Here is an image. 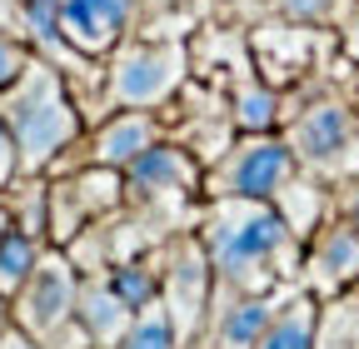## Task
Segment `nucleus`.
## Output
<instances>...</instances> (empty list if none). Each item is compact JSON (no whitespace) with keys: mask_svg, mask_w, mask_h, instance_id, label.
I'll list each match as a JSON object with an SVG mask.
<instances>
[{"mask_svg":"<svg viewBox=\"0 0 359 349\" xmlns=\"http://www.w3.org/2000/svg\"><path fill=\"white\" fill-rule=\"evenodd\" d=\"M155 270H160V304L170 310L185 349L200 339L205 320H210V304H215V270H210V254L190 230H175L170 240L155 245Z\"/></svg>","mask_w":359,"mask_h":349,"instance_id":"nucleus-6","label":"nucleus"},{"mask_svg":"<svg viewBox=\"0 0 359 349\" xmlns=\"http://www.w3.org/2000/svg\"><path fill=\"white\" fill-rule=\"evenodd\" d=\"M0 120L15 135L20 174H60L85 160L90 115L75 95V85L45 55H35L25 75L0 95Z\"/></svg>","mask_w":359,"mask_h":349,"instance_id":"nucleus-2","label":"nucleus"},{"mask_svg":"<svg viewBox=\"0 0 359 349\" xmlns=\"http://www.w3.org/2000/svg\"><path fill=\"white\" fill-rule=\"evenodd\" d=\"M0 349H45V344H40L35 334H25V329H20V324L11 320V329L0 334Z\"/></svg>","mask_w":359,"mask_h":349,"instance_id":"nucleus-26","label":"nucleus"},{"mask_svg":"<svg viewBox=\"0 0 359 349\" xmlns=\"http://www.w3.org/2000/svg\"><path fill=\"white\" fill-rule=\"evenodd\" d=\"M354 0H264V15H280V20H299V25H325L334 30L349 15Z\"/></svg>","mask_w":359,"mask_h":349,"instance_id":"nucleus-21","label":"nucleus"},{"mask_svg":"<svg viewBox=\"0 0 359 349\" xmlns=\"http://www.w3.org/2000/svg\"><path fill=\"white\" fill-rule=\"evenodd\" d=\"M339 46V35H330L325 25H299V20H280V15H259L250 25V60L255 75L294 90V85L325 75V55Z\"/></svg>","mask_w":359,"mask_h":349,"instance_id":"nucleus-8","label":"nucleus"},{"mask_svg":"<svg viewBox=\"0 0 359 349\" xmlns=\"http://www.w3.org/2000/svg\"><path fill=\"white\" fill-rule=\"evenodd\" d=\"M125 210V170L80 160L60 174H50V245L70 249L90 225Z\"/></svg>","mask_w":359,"mask_h":349,"instance_id":"nucleus-7","label":"nucleus"},{"mask_svg":"<svg viewBox=\"0 0 359 349\" xmlns=\"http://www.w3.org/2000/svg\"><path fill=\"white\" fill-rule=\"evenodd\" d=\"M314 320H320V299L309 289H294L275 310V320L264 324L255 349H314Z\"/></svg>","mask_w":359,"mask_h":349,"instance_id":"nucleus-16","label":"nucleus"},{"mask_svg":"<svg viewBox=\"0 0 359 349\" xmlns=\"http://www.w3.org/2000/svg\"><path fill=\"white\" fill-rule=\"evenodd\" d=\"M75 320H80V329L90 334V344H95V349H120L125 334H130L135 310L115 294V285H110L105 275H85L80 304H75Z\"/></svg>","mask_w":359,"mask_h":349,"instance_id":"nucleus-13","label":"nucleus"},{"mask_svg":"<svg viewBox=\"0 0 359 349\" xmlns=\"http://www.w3.org/2000/svg\"><path fill=\"white\" fill-rule=\"evenodd\" d=\"M6 230H11V210H6V200H0V240H6Z\"/></svg>","mask_w":359,"mask_h":349,"instance_id":"nucleus-30","label":"nucleus"},{"mask_svg":"<svg viewBox=\"0 0 359 349\" xmlns=\"http://www.w3.org/2000/svg\"><path fill=\"white\" fill-rule=\"evenodd\" d=\"M170 135L160 110H110L90 125L85 135V160L110 165V170H130L150 145H160Z\"/></svg>","mask_w":359,"mask_h":349,"instance_id":"nucleus-12","label":"nucleus"},{"mask_svg":"<svg viewBox=\"0 0 359 349\" xmlns=\"http://www.w3.org/2000/svg\"><path fill=\"white\" fill-rule=\"evenodd\" d=\"M20 174V150H15V135H11V125L0 120V190H6L11 180Z\"/></svg>","mask_w":359,"mask_h":349,"instance_id":"nucleus-24","label":"nucleus"},{"mask_svg":"<svg viewBox=\"0 0 359 349\" xmlns=\"http://www.w3.org/2000/svg\"><path fill=\"white\" fill-rule=\"evenodd\" d=\"M354 285H359V230L349 220H334L330 214L304 245L299 289H309L314 299H334Z\"/></svg>","mask_w":359,"mask_h":349,"instance_id":"nucleus-11","label":"nucleus"},{"mask_svg":"<svg viewBox=\"0 0 359 349\" xmlns=\"http://www.w3.org/2000/svg\"><path fill=\"white\" fill-rule=\"evenodd\" d=\"M105 280L115 285V294L130 304V310H145L150 299H160V270H155V249L135 254V259H120V265L105 270Z\"/></svg>","mask_w":359,"mask_h":349,"instance_id":"nucleus-19","label":"nucleus"},{"mask_svg":"<svg viewBox=\"0 0 359 349\" xmlns=\"http://www.w3.org/2000/svg\"><path fill=\"white\" fill-rule=\"evenodd\" d=\"M280 135L290 140L299 170L339 180L354 165V150H359V120H354L349 90L330 75H314V80L294 85V90H285Z\"/></svg>","mask_w":359,"mask_h":349,"instance_id":"nucleus-3","label":"nucleus"},{"mask_svg":"<svg viewBox=\"0 0 359 349\" xmlns=\"http://www.w3.org/2000/svg\"><path fill=\"white\" fill-rule=\"evenodd\" d=\"M0 30H20V11H15V0H0Z\"/></svg>","mask_w":359,"mask_h":349,"instance_id":"nucleus-27","label":"nucleus"},{"mask_svg":"<svg viewBox=\"0 0 359 349\" xmlns=\"http://www.w3.org/2000/svg\"><path fill=\"white\" fill-rule=\"evenodd\" d=\"M195 235L210 254L219 289H285L299 285L304 240L280 220L269 200H205Z\"/></svg>","mask_w":359,"mask_h":349,"instance_id":"nucleus-1","label":"nucleus"},{"mask_svg":"<svg viewBox=\"0 0 359 349\" xmlns=\"http://www.w3.org/2000/svg\"><path fill=\"white\" fill-rule=\"evenodd\" d=\"M224 110H230L235 135H269V130H280V120H285V90L250 70L235 85H224Z\"/></svg>","mask_w":359,"mask_h":349,"instance_id":"nucleus-14","label":"nucleus"},{"mask_svg":"<svg viewBox=\"0 0 359 349\" xmlns=\"http://www.w3.org/2000/svg\"><path fill=\"white\" fill-rule=\"evenodd\" d=\"M35 60V46L20 35V30H0V95L25 75V65Z\"/></svg>","mask_w":359,"mask_h":349,"instance_id":"nucleus-22","label":"nucleus"},{"mask_svg":"<svg viewBox=\"0 0 359 349\" xmlns=\"http://www.w3.org/2000/svg\"><path fill=\"white\" fill-rule=\"evenodd\" d=\"M11 329V299H0V334Z\"/></svg>","mask_w":359,"mask_h":349,"instance_id":"nucleus-29","label":"nucleus"},{"mask_svg":"<svg viewBox=\"0 0 359 349\" xmlns=\"http://www.w3.org/2000/svg\"><path fill=\"white\" fill-rule=\"evenodd\" d=\"M269 205H275V210H280V220H285V225L309 245V235L330 220V180H325V174L299 170L294 180H290L275 200H269Z\"/></svg>","mask_w":359,"mask_h":349,"instance_id":"nucleus-15","label":"nucleus"},{"mask_svg":"<svg viewBox=\"0 0 359 349\" xmlns=\"http://www.w3.org/2000/svg\"><path fill=\"white\" fill-rule=\"evenodd\" d=\"M314 349H359V285L334 299H320Z\"/></svg>","mask_w":359,"mask_h":349,"instance_id":"nucleus-17","label":"nucleus"},{"mask_svg":"<svg viewBox=\"0 0 359 349\" xmlns=\"http://www.w3.org/2000/svg\"><path fill=\"white\" fill-rule=\"evenodd\" d=\"M349 100H354V120H359V65L349 70Z\"/></svg>","mask_w":359,"mask_h":349,"instance_id":"nucleus-28","label":"nucleus"},{"mask_svg":"<svg viewBox=\"0 0 359 349\" xmlns=\"http://www.w3.org/2000/svg\"><path fill=\"white\" fill-rule=\"evenodd\" d=\"M354 6H359V0H354Z\"/></svg>","mask_w":359,"mask_h":349,"instance_id":"nucleus-31","label":"nucleus"},{"mask_svg":"<svg viewBox=\"0 0 359 349\" xmlns=\"http://www.w3.org/2000/svg\"><path fill=\"white\" fill-rule=\"evenodd\" d=\"M334 35H339V55L349 65H359V6H349V15L334 25Z\"/></svg>","mask_w":359,"mask_h":349,"instance_id":"nucleus-25","label":"nucleus"},{"mask_svg":"<svg viewBox=\"0 0 359 349\" xmlns=\"http://www.w3.org/2000/svg\"><path fill=\"white\" fill-rule=\"evenodd\" d=\"M299 174V160L280 130L235 135L215 165H205V200H275Z\"/></svg>","mask_w":359,"mask_h":349,"instance_id":"nucleus-5","label":"nucleus"},{"mask_svg":"<svg viewBox=\"0 0 359 349\" xmlns=\"http://www.w3.org/2000/svg\"><path fill=\"white\" fill-rule=\"evenodd\" d=\"M190 40L185 35H150L135 30L105 55L100 80V115L110 110H170L180 90L190 85Z\"/></svg>","mask_w":359,"mask_h":349,"instance_id":"nucleus-4","label":"nucleus"},{"mask_svg":"<svg viewBox=\"0 0 359 349\" xmlns=\"http://www.w3.org/2000/svg\"><path fill=\"white\" fill-rule=\"evenodd\" d=\"M140 15H145V0H60L55 30L70 50L105 60L125 35L140 30Z\"/></svg>","mask_w":359,"mask_h":349,"instance_id":"nucleus-10","label":"nucleus"},{"mask_svg":"<svg viewBox=\"0 0 359 349\" xmlns=\"http://www.w3.org/2000/svg\"><path fill=\"white\" fill-rule=\"evenodd\" d=\"M330 214H334V220H349L359 230V170L330 180Z\"/></svg>","mask_w":359,"mask_h":349,"instance_id":"nucleus-23","label":"nucleus"},{"mask_svg":"<svg viewBox=\"0 0 359 349\" xmlns=\"http://www.w3.org/2000/svg\"><path fill=\"white\" fill-rule=\"evenodd\" d=\"M120 349H185V339H180V329H175V320H170L165 304L150 299L145 310H135L130 334H125Z\"/></svg>","mask_w":359,"mask_h":349,"instance_id":"nucleus-20","label":"nucleus"},{"mask_svg":"<svg viewBox=\"0 0 359 349\" xmlns=\"http://www.w3.org/2000/svg\"><path fill=\"white\" fill-rule=\"evenodd\" d=\"M80 285H85L80 265H75L65 249L50 245V249L40 254V265L30 270V280L15 289V299H11V320H15L25 334H35L40 344H50L65 324H75Z\"/></svg>","mask_w":359,"mask_h":349,"instance_id":"nucleus-9","label":"nucleus"},{"mask_svg":"<svg viewBox=\"0 0 359 349\" xmlns=\"http://www.w3.org/2000/svg\"><path fill=\"white\" fill-rule=\"evenodd\" d=\"M50 249L40 235H25V230H6V240H0V299H15V289L30 280V270L40 265V254Z\"/></svg>","mask_w":359,"mask_h":349,"instance_id":"nucleus-18","label":"nucleus"}]
</instances>
